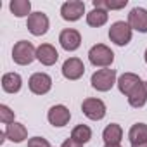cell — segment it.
I'll list each match as a JSON object with an SVG mask.
<instances>
[{
  "label": "cell",
  "instance_id": "cell-1",
  "mask_svg": "<svg viewBox=\"0 0 147 147\" xmlns=\"http://www.w3.org/2000/svg\"><path fill=\"white\" fill-rule=\"evenodd\" d=\"M36 59V49L28 40H19L12 47V61L19 66H28Z\"/></svg>",
  "mask_w": 147,
  "mask_h": 147
},
{
  "label": "cell",
  "instance_id": "cell-2",
  "mask_svg": "<svg viewBox=\"0 0 147 147\" xmlns=\"http://www.w3.org/2000/svg\"><path fill=\"white\" fill-rule=\"evenodd\" d=\"M118 78H116V71L111 69V67H104V69H97L92 78H90V83H92V88H95L97 92H109L114 85H116Z\"/></svg>",
  "mask_w": 147,
  "mask_h": 147
},
{
  "label": "cell",
  "instance_id": "cell-3",
  "mask_svg": "<svg viewBox=\"0 0 147 147\" xmlns=\"http://www.w3.org/2000/svg\"><path fill=\"white\" fill-rule=\"evenodd\" d=\"M88 61H90L92 66L104 69V67H109V66L113 64V61H114V52H113L107 45L97 43V45H94V47L88 50Z\"/></svg>",
  "mask_w": 147,
  "mask_h": 147
},
{
  "label": "cell",
  "instance_id": "cell-4",
  "mask_svg": "<svg viewBox=\"0 0 147 147\" xmlns=\"http://www.w3.org/2000/svg\"><path fill=\"white\" fill-rule=\"evenodd\" d=\"M131 33H133V30L130 28L128 23H125V21H116V23H113L111 28H109V40H111L113 43L119 45V47H125V45H128V43L131 42Z\"/></svg>",
  "mask_w": 147,
  "mask_h": 147
},
{
  "label": "cell",
  "instance_id": "cell-5",
  "mask_svg": "<svg viewBox=\"0 0 147 147\" xmlns=\"http://www.w3.org/2000/svg\"><path fill=\"white\" fill-rule=\"evenodd\" d=\"M82 111H83V114H85L88 119H92V121H100V119L106 116V113H107L104 100L94 99V97H88V99H85V100L82 102Z\"/></svg>",
  "mask_w": 147,
  "mask_h": 147
},
{
  "label": "cell",
  "instance_id": "cell-6",
  "mask_svg": "<svg viewBox=\"0 0 147 147\" xmlns=\"http://www.w3.org/2000/svg\"><path fill=\"white\" fill-rule=\"evenodd\" d=\"M49 26H50V21L47 18L45 12H31V16L28 18L26 21V28L31 35L35 36H42L49 31Z\"/></svg>",
  "mask_w": 147,
  "mask_h": 147
},
{
  "label": "cell",
  "instance_id": "cell-7",
  "mask_svg": "<svg viewBox=\"0 0 147 147\" xmlns=\"http://www.w3.org/2000/svg\"><path fill=\"white\" fill-rule=\"evenodd\" d=\"M85 14V2L82 0H69L61 5V16L64 21L75 23L78 19H82V16Z\"/></svg>",
  "mask_w": 147,
  "mask_h": 147
},
{
  "label": "cell",
  "instance_id": "cell-8",
  "mask_svg": "<svg viewBox=\"0 0 147 147\" xmlns=\"http://www.w3.org/2000/svg\"><path fill=\"white\" fill-rule=\"evenodd\" d=\"M28 87L35 95H45L52 88V78L47 73H33L28 80Z\"/></svg>",
  "mask_w": 147,
  "mask_h": 147
},
{
  "label": "cell",
  "instance_id": "cell-9",
  "mask_svg": "<svg viewBox=\"0 0 147 147\" xmlns=\"http://www.w3.org/2000/svg\"><path fill=\"white\" fill-rule=\"evenodd\" d=\"M83 75H85V64H83L82 59L69 57V59L64 61V64H62V76L66 80L75 82V80H80Z\"/></svg>",
  "mask_w": 147,
  "mask_h": 147
},
{
  "label": "cell",
  "instance_id": "cell-10",
  "mask_svg": "<svg viewBox=\"0 0 147 147\" xmlns=\"http://www.w3.org/2000/svg\"><path fill=\"white\" fill-rule=\"evenodd\" d=\"M47 119L52 126H57V128H62L69 123L71 119V111L64 106V104H55L49 109L47 113Z\"/></svg>",
  "mask_w": 147,
  "mask_h": 147
},
{
  "label": "cell",
  "instance_id": "cell-11",
  "mask_svg": "<svg viewBox=\"0 0 147 147\" xmlns=\"http://www.w3.org/2000/svg\"><path fill=\"white\" fill-rule=\"evenodd\" d=\"M59 43H61V47H62L64 50L75 52V50H78L80 45H82V35H80V31L73 30V28H66V30H62L61 35H59Z\"/></svg>",
  "mask_w": 147,
  "mask_h": 147
},
{
  "label": "cell",
  "instance_id": "cell-12",
  "mask_svg": "<svg viewBox=\"0 0 147 147\" xmlns=\"http://www.w3.org/2000/svg\"><path fill=\"white\" fill-rule=\"evenodd\" d=\"M131 30L138 33H147V9L144 7H133L128 14V21Z\"/></svg>",
  "mask_w": 147,
  "mask_h": 147
},
{
  "label": "cell",
  "instance_id": "cell-13",
  "mask_svg": "<svg viewBox=\"0 0 147 147\" xmlns=\"http://www.w3.org/2000/svg\"><path fill=\"white\" fill-rule=\"evenodd\" d=\"M59 59V52L50 43H42L36 47V61H40L43 66H54Z\"/></svg>",
  "mask_w": 147,
  "mask_h": 147
},
{
  "label": "cell",
  "instance_id": "cell-14",
  "mask_svg": "<svg viewBox=\"0 0 147 147\" xmlns=\"http://www.w3.org/2000/svg\"><path fill=\"white\" fill-rule=\"evenodd\" d=\"M147 102V82H140L128 95V104L135 109L144 107Z\"/></svg>",
  "mask_w": 147,
  "mask_h": 147
},
{
  "label": "cell",
  "instance_id": "cell-15",
  "mask_svg": "<svg viewBox=\"0 0 147 147\" xmlns=\"http://www.w3.org/2000/svg\"><path fill=\"white\" fill-rule=\"evenodd\" d=\"M142 80H140V76L138 75H135V73H123V75L118 78V82H116V85H118V90L123 94V95H130V92L140 83Z\"/></svg>",
  "mask_w": 147,
  "mask_h": 147
},
{
  "label": "cell",
  "instance_id": "cell-16",
  "mask_svg": "<svg viewBox=\"0 0 147 147\" xmlns=\"http://www.w3.org/2000/svg\"><path fill=\"white\" fill-rule=\"evenodd\" d=\"M4 131H5L7 138H9L11 142H14V144H21V142L26 140V137H28V130H26V126H24L23 123H18V121L7 125Z\"/></svg>",
  "mask_w": 147,
  "mask_h": 147
},
{
  "label": "cell",
  "instance_id": "cell-17",
  "mask_svg": "<svg viewBox=\"0 0 147 147\" xmlns=\"http://www.w3.org/2000/svg\"><path fill=\"white\" fill-rule=\"evenodd\" d=\"M23 87V78L18 73H5L2 76V88L7 94H18Z\"/></svg>",
  "mask_w": 147,
  "mask_h": 147
},
{
  "label": "cell",
  "instance_id": "cell-18",
  "mask_svg": "<svg viewBox=\"0 0 147 147\" xmlns=\"http://www.w3.org/2000/svg\"><path fill=\"white\" fill-rule=\"evenodd\" d=\"M128 140L131 145L145 144L147 142V125L145 123H135L128 131Z\"/></svg>",
  "mask_w": 147,
  "mask_h": 147
},
{
  "label": "cell",
  "instance_id": "cell-19",
  "mask_svg": "<svg viewBox=\"0 0 147 147\" xmlns=\"http://www.w3.org/2000/svg\"><path fill=\"white\" fill-rule=\"evenodd\" d=\"M102 138H104L106 144H119L123 140V128L118 123H111L104 128Z\"/></svg>",
  "mask_w": 147,
  "mask_h": 147
},
{
  "label": "cell",
  "instance_id": "cell-20",
  "mask_svg": "<svg viewBox=\"0 0 147 147\" xmlns=\"http://www.w3.org/2000/svg\"><path fill=\"white\" fill-rule=\"evenodd\" d=\"M109 19V12L107 11H102V9H92L88 14H87V24L92 26V28H100L107 23Z\"/></svg>",
  "mask_w": 147,
  "mask_h": 147
},
{
  "label": "cell",
  "instance_id": "cell-21",
  "mask_svg": "<svg viewBox=\"0 0 147 147\" xmlns=\"http://www.w3.org/2000/svg\"><path fill=\"white\" fill-rule=\"evenodd\" d=\"M9 9L16 18H26V16L30 18L31 16V2L30 0H12L9 4Z\"/></svg>",
  "mask_w": 147,
  "mask_h": 147
},
{
  "label": "cell",
  "instance_id": "cell-22",
  "mask_svg": "<svg viewBox=\"0 0 147 147\" xmlns=\"http://www.w3.org/2000/svg\"><path fill=\"white\" fill-rule=\"evenodd\" d=\"M71 138L76 140V142L82 144V145H85V144L90 142V138H92V130H90V126H87V125H76L75 128H73V131H71Z\"/></svg>",
  "mask_w": 147,
  "mask_h": 147
},
{
  "label": "cell",
  "instance_id": "cell-23",
  "mask_svg": "<svg viewBox=\"0 0 147 147\" xmlns=\"http://www.w3.org/2000/svg\"><path fill=\"white\" fill-rule=\"evenodd\" d=\"M0 121H2L4 125L14 123V111H11V107L5 106V104L0 106Z\"/></svg>",
  "mask_w": 147,
  "mask_h": 147
},
{
  "label": "cell",
  "instance_id": "cell-24",
  "mask_svg": "<svg viewBox=\"0 0 147 147\" xmlns=\"http://www.w3.org/2000/svg\"><path fill=\"white\" fill-rule=\"evenodd\" d=\"M28 147H50V144L43 137H31L28 140Z\"/></svg>",
  "mask_w": 147,
  "mask_h": 147
},
{
  "label": "cell",
  "instance_id": "cell-25",
  "mask_svg": "<svg viewBox=\"0 0 147 147\" xmlns=\"http://www.w3.org/2000/svg\"><path fill=\"white\" fill-rule=\"evenodd\" d=\"M61 147H83L82 144H78L76 140H73V138H66L64 142H62V145Z\"/></svg>",
  "mask_w": 147,
  "mask_h": 147
},
{
  "label": "cell",
  "instance_id": "cell-26",
  "mask_svg": "<svg viewBox=\"0 0 147 147\" xmlns=\"http://www.w3.org/2000/svg\"><path fill=\"white\" fill-rule=\"evenodd\" d=\"M104 147H121V145L119 144H106Z\"/></svg>",
  "mask_w": 147,
  "mask_h": 147
},
{
  "label": "cell",
  "instance_id": "cell-27",
  "mask_svg": "<svg viewBox=\"0 0 147 147\" xmlns=\"http://www.w3.org/2000/svg\"><path fill=\"white\" fill-rule=\"evenodd\" d=\"M131 147H147V142L145 144H138V145H131Z\"/></svg>",
  "mask_w": 147,
  "mask_h": 147
},
{
  "label": "cell",
  "instance_id": "cell-28",
  "mask_svg": "<svg viewBox=\"0 0 147 147\" xmlns=\"http://www.w3.org/2000/svg\"><path fill=\"white\" fill-rule=\"evenodd\" d=\"M144 57H145V64H147V50H145V54H144Z\"/></svg>",
  "mask_w": 147,
  "mask_h": 147
}]
</instances>
